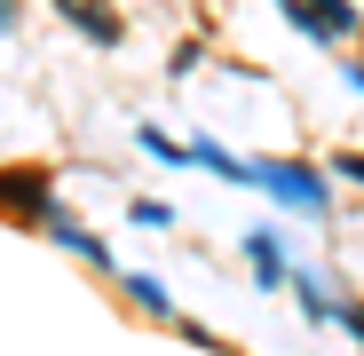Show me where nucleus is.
<instances>
[{
  "mask_svg": "<svg viewBox=\"0 0 364 356\" xmlns=\"http://www.w3.org/2000/svg\"><path fill=\"white\" fill-rule=\"evenodd\" d=\"M341 174H364V158H341Z\"/></svg>",
  "mask_w": 364,
  "mask_h": 356,
  "instance_id": "obj_6",
  "label": "nucleus"
},
{
  "mask_svg": "<svg viewBox=\"0 0 364 356\" xmlns=\"http://www.w3.org/2000/svg\"><path fill=\"white\" fill-rule=\"evenodd\" d=\"M127 293H135L143 309H166V285H159V277H143V269H127Z\"/></svg>",
  "mask_w": 364,
  "mask_h": 356,
  "instance_id": "obj_5",
  "label": "nucleus"
},
{
  "mask_svg": "<svg viewBox=\"0 0 364 356\" xmlns=\"http://www.w3.org/2000/svg\"><path fill=\"white\" fill-rule=\"evenodd\" d=\"M246 261H254V285H285V254H277V230H246Z\"/></svg>",
  "mask_w": 364,
  "mask_h": 356,
  "instance_id": "obj_3",
  "label": "nucleus"
},
{
  "mask_svg": "<svg viewBox=\"0 0 364 356\" xmlns=\"http://www.w3.org/2000/svg\"><path fill=\"white\" fill-rule=\"evenodd\" d=\"M246 183L269 190V198H285L293 214H325V183H317L309 166H246Z\"/></svg>",
  "mask_w": 364,
  "mask_h": 356,
  "instance_id": "obj_1",
  "label": "nucleus"
},
{
  "mask_svg": "<svg viewBox=\"0 0 364 356\" xmlns=\"http://www.w3.org/2000/svg\"><path fill=\"white\" fill-rule=\"evenodd\" d=\"M9 16H16V9H9V0H0V32H9Z\"/></svg>",
  "mask_w": 364,
  "mask_h": 356,
  "instance_id": "obj_7",
  "label": "nucleus"
},
{
  "mask_svg": "<svg viewBox=\"0 0 364 356\" xmlns=\"http://www.w3.org/2000/svg\"><path fill=\"white\" fill-rule=\"evenodd\" d=\"M293 285H301V309H309L317 325H341V301H333V293L317 285V269H293Z\"/></svg>",
  "mask_w": 364,
  "mask_h": 356,
  "instance_id": "obj_4",
  "label": "nucleus"
},
{
  "mask_svg": "<svg viewBox=\"0 0 364 356\" xmlns=\"http://www.w3.org/2000/svg\"><path fill=\"white\" fill-rule=\"evenodd\" d=\"M285 9H293V24H301V32H317V40H341V32L356 24L341 0H285Z\"/></svg>",
  "mask_w": 364,
  "mask_h": 356,
  "instance_id": "obj_2",
  "label": "nucleus"
}]
</instances>
